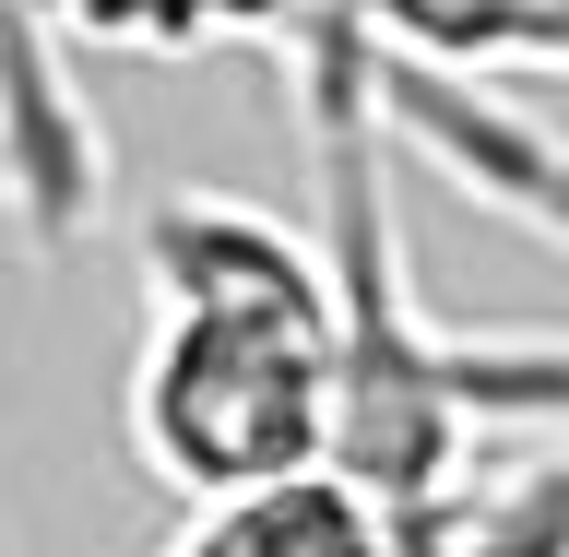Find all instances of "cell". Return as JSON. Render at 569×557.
Instances as JSON below:
<instances>
[{
  "label": "cell",
  "instance_id": "6da1fadb",
  "mask_svg": "<svg viewBox=\"0 0 569 557\" xmlns=\"http://www.w3.org/2000/svg\"><path fill=\"white\" fill-rule=\"evenodd\" d=\"M332 391H345V309H332L320 238L213 190L142 213L131 451L154 487H178V510L284 462H320Z\"/></svg>",
  "mask_w": 569,
  "mask_h": 557
},
{
  "label": "cell",
  "instance_id": "7a4b0ae2",
  "mask_svg": "<svg viewBox=\"0 0 569 557\" xmlns=\"http://www.w3.org/2000/svg\"><path fill=\"white\" fill-rule=\"evenodd\" d=\"M178 546H332L345 557V546H403V523L345 451H320V462H284V475H249L226 498H190Z\"/></svg>",
  "mask_w": 569,
  "mask_h": 557
},
{
  "label": "cell",
  "instance_id": "3957f363",
  "mask_svg": "<svg viewBox=\"0 0 569 557\" xmlns=\"http://www.w3.org/2000/svg\"><path fill=\"white\" fill-rule=\"evenodd\" d=\"M48 12H71V24H96V36H154V48L190 36V0H48Z\"/></svg>",
  "mask_w": 569,
  "mask_h": 557
}]
</instances>
